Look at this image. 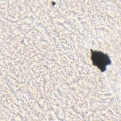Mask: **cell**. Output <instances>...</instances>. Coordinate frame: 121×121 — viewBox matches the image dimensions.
<instances>
[{"label": "cell", "instance_id": "obj_1", "mask_svg": "<svg viewBox=\"0 0 121 121\" xmlns=\"http://www.w3.org/2000/svg\"><path fill=\"white\" fill-rule=\"evenodd\" d=\"M91 51V59L93 65L96 66L101 72L105 71L106 67L111 63L108 55L100 51H93L92 50Z\"/></svg>", "mask_w": 121, "mask_h": 121}]
</instances>
